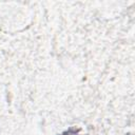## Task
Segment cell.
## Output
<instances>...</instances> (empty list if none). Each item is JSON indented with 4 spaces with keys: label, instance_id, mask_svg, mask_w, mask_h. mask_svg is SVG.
Returning a JSON list of instances; mask_svg holds the SVG:
<instances>
[{
    "label": "cell",
    "instance_id": "1",
    "mask_svg": "<svg viewBox=\"0 0 135 135\" xmlns=\"http://www.w3.org/2000/svg\"><path fill=\"white\" fill-rule=\"evenodd\" d=\"M61 135H82V134H79V133L76 132V131H72V130H70V131H66L64 134H61Z\"/></svg>",
    "mask_w": 135,
    "mask_h": 135
}]
</instances>
